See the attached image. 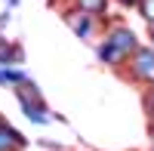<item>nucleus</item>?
<instances>
[{"instance_id":"f257e3e1","label":"nucleus","mask_w":154,"mask_h":151,"mask_svg":"<svg viewBox=\"0 0 154 151\" xmlns=\"http://www.w3.org/2000/svg\"><path fill=\"white\" fill-rule=\"evenodd\" d=\"M136 49H139L136 34H133L130 28H123V25H117V28H111V31L105 34V40L99 43L96 53H99V59L105 62V65L117 68V65H123V62L136 53Z\"/></svg>"},{"instance_id":"7ed1b4c3","label":"nucleus","mask_w":154,"mask_h":151,"mask_svg":"<svg viewBox=\"0 0 154 151\" xmlns=\"http://www.w3.org/2000/svg\"><path fill=\"white\" fill-rule=\"evenodd\" d=\"M126 62H130V77L133 80L154 86V49L151 46H139Z\"/></svg>"},{"instance_id":"20e7f679","label":"nucleus","mask_w":154,"mask_h":151,"mask_svg":"<svg viewBox=\"0 0 154 151\" xmlns=\"http://www.w3.org/2000/svg\"><path fill=\"white\" fill-rule=\"evenodd\" d=\"M25 145H28V139L19 130H12L6 120H0V151H19Z\"/></svg>"},{"instance_id":"f8f14e48","label":"nucleus","mask_w":154,"mask_h":151,"mask_svg":"<svg viewBox=\"0 0 154 151\" xmlns=\"http://www.w3.org/2000/svg\"><path fill=\"white\" fill-rule=\"evenodd\" d=\"M151 43H154V25H151Z\"/></svg>"},{"instance_id":"39448f33","label":"nucleus","mask_w":154,"mask_h":151,"mask_svg":"<svg viewBox=\"0 0 154 151\" xmlns=\"http://www.w3.org/2000/svg\"><path fill=\"white\" fill-rule=\"evenodd\" d=\"M22 62V46L19 43H6L3 37H0V65L3 68H12Z\"/></svg>"},{"instance_id":"f03ea898","label":"nucleus","mask_w":154,"mask_h":151,"mask_svg":"<svg viewBox=\"0 0 154 151\" xmlns=\"http://www.w3.org/2000/svg\"><path fill=\"white\" fill-rule=\"evenodd\" d=\"M16 96H19V102H22V114L28 117L31 123H49L53 120V114H49V108L43 105V99H40V93H37V86L31 83V80H25V83H19L16 86Z\"/></svg>"},{"instance_id":"9b49d317","label":"nucleus","mask_w":154,"mask_h":151,"mask_svg":"<svg viewBox=\"0 0 154 151\" xmlns=\"http://www.w3.org/2000/svg\"><path fill=\"white\" fill-rule=\"evenodd\" d=\"M123 6H139V0H120Z\"/></svg>"},{"instance_id":"0eeeda50","label":"nucleus","mask_w":154,"mask_h":151,"mask_svg":"<svg viewBox=\"0 0 154 151\" xmlns=\"http://www.w3.org/2000/svg\"><path fill=\"white\" fill-rule=\"evenodd\" d=\"M65 19H68L71 28L77 31V37H83V40H86V37L93 34V19H89V16H83V12H77V16H74V9H71Z\"/></svg>"},{"instance_id":"6e6552de","label":"nucleus","mask_w":154,"mask_h":151,"mask_svg":"<svg viewBox=\"0 0 154 151\" xmlns=\"http://www.w3.org/2000/svg\"><path fill=\"white\" fill-rule=\"evenodd\" d=\"M139 12L148 25H154V0H139Z\"/></svg>"},{"instance_id":"1a4fd4ad","label":"nucleus","mask_w":154,"mask_h":151,"mask_svg":"<svg viewBox=\"0 0 154 151\" xmlns=\"http://www.w3.org/2000/svg\"><path fill=\"white\" fill-rule=\"evenodd\" d=\"M145 108H148V117L154 120V90H151V93L145 96Z\"/></svg>"},{"instance_id":"9d476101","label":"nucleus","mask_w":154,"mask_h":151,"mask_svg":"<svg viewBox=\"0 0 154 151\" xmlns=\"http://www.w3.org/2000/svg\"><path fill=\"white\" fill-rule=\"evenodd\" d=\"M0 86H9V83H6V68H3V65H0Z\"/></svg>"},{"instance_id":"423d86ee","label":"nucleus","mask_w":154,"mask_h":151,"mask_svg":"<svg viewBox=\"0 0 154 151\" xmlns=\"http://www.w3.org/2000/svg\"><path fill=\"white\" fill-rule=\"evenodd\" d=\"M74 6H77V12H83L89 19H99L108 12V0H74Z\"/></svg>"}]
</instances>
